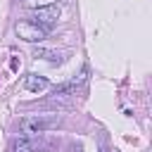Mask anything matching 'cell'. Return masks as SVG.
<instances>
[{
  "instance_id": "6da1fadb",
  "label": "cell",
  "mask_w": 152,
  "mask_h": 152,
  "mask_svg": "<svg viewBox=\"0 0 152 152\" xmlns=\"http://www.w3.org/2000/svg\"><path fill=\"white\" fill-rule=\"evenodd\" d=\"M59 124H62L59 116H26L19 121V128L26 135H36V133H45L50 128H57Z\"/></svg>"
},
{
  "instance_id": "8992f818",
  "label": "cell",
  "mask_w": 152,
  "mask_h": 152,
  "mask_svg": "<svg viewBox=\"0 0 152 152\" xmlns=\"http://www.w3.org/2000/svg\"><path fill=\"white\" fill-rule=\"evenodd\" d=\"M36 140L33 138H28V135H21V138H14L12 140V147H10V152H36Z\"/></svg>"
},
{
  "instance_id": "ba28073f",
  "label": "cell",
  "mask_w": 152,
  "mask_h": 152,
  "mask_svg": "<svg viewBox=\"0 0 152 152\" xmlns=\"http://www.w3.org/2000/svg\"><path fill=\"white\" fill-rule=\"evenodd\" d=\"M21 5H24L26 10H43V7L57 5V0H21Z\"/></svg>"
},
{
  "instance_id": "3957f363",
  "label": "cell",
  "mask_w": 152,
  "mask_h": 152,
  "mask_svg": "<svg viewBox=\"0 0 152 152\" xmlns=\"http://www.w3.org/2000/svg\"><path fill=\"white\" fill-rule=\"evenodd\" d=\"M88 74H90V69L88 66H83V71L76 76V78H71V81H66V83H62V86H57L55 90H52V95L55 97H64V95H76V90L88 81Z\"/></svg>"
},
{
  "instance_id": "5b68a950",
  "label": "cell",
  "mask_w": 152,
  "mask_h": 152,
  "mask_svg": "<svg viewBox=\"0 0 152 152\" xmlns=\"http://www.w3.org/2000/svg\"><path fill=\"white\" fill-rule=\"evenodd\" d=\"M50 83H48V78H43V76H36V74H28L26 78H24V88L28 90V93H40V90H45Z\"/></svg>"
},
{
  "instance_id": "52a82bcc",
  "label": "cell",
  "mask_w": 152,
  "mask_h": 152,
  "mask_svg": "<svg viewBox=\"0 0 152 152\" xmlns=\"http://www.w3.org/2000/svg\"><path fill=\"white\" fill-rule=\"evenodd\" d=\"M33 57L48 59V62H52V64H57V62H59V52H55V50H48V48H36V50H33Z\"/></svg>"
},
{
  "instance_id": "7a4b0ae2",
  "label": "cell",
  "mask_w": 152,
  "mask_h": 152,
  "mask_svg": "<svg viewBox=\"0 0 152 152\" xmlns=\"http://www.w3.org/2000/svg\"><path fill=\"white\" fill-rule=\"evenodd\" d=\"M14 31H17V36H19L21 40H28V43H38V40H43V38L48 36V31H45L43 26H38V24H33L31 19H24V21H17V26H14Z\"/></svg>"
},
{
  "instance_id": "277c9868",
  "label": "cell",
  "mask_w": 152,
  "mask_h": 152,
  "mask_svg": "<svg viewBox=\"0 0 152 152\" xmlns=\"http://www.w3.org/2000/svg\"><path fill=\"white\" fill-rule=\"evenodd\" d=\"M31 12H33V24L43 26L45 31H50L52 24H55V19L59 17V7H57V5H52V7H43V10H31Z\"/></svg>"
}]
</instances>
